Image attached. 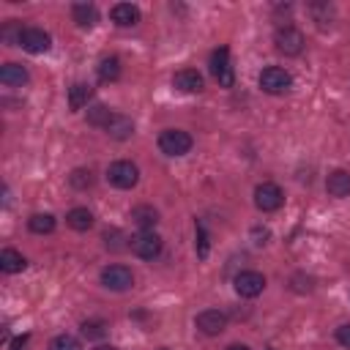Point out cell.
Here are the masks:
<instances>
[{"label": "cell", "mask_w": 350, "mask_h": 350, "mask_svg": "<svg viewBox=\"0 0 350 350\" xmlns=\"http://www.w3.org/2000/svg\"><path fill=\"white\" fill-rule=\"evenodd\" d=\"M191 145H194V139L183 129H164L159 134V150L164 156H186L191 150Z\"/></svg>", "instance_id": "cell-1"}, {"label": "cell", "mask_w": 350, "mask_h": 350, "mask_svg": "<svg viewBox=\"0 0 350 350\" xmlns=\"http://www.w3.org/2000/svg\"><path fill=\"white\" fill-rule=\"evenodd\" d=\"M273 44H276V52L293 57V55H301V52H304L306 38H304V33H301L298 27L284 25V27H279V30L273 33Z\"/></svg>", "instance_id": "cell-2"}, {"label": "cell", "mask_w": 350, "mask_h": 350, "mask_svg": "<svg viewBox=\"0 0 350 350\" xmlns=\"http://www.w3.org/2000/svg\"><path fill=\"white\" fill-rule=\"evenodd\" d=\"M208 68H211L213 79H216L221 88H232L235 74H232V63H230V49H227V46H219V49L211 55Z\"/></svg>", "instance_id": "cell-3"}, {"label": "cell", "mask_w": 350, "mask_h": 350, "mask_svg": "<svg viewBox=\"0 0 350 350\" xmlns=\"http://www.w3.org/2000/svg\"><path fill=\"white\" fill-rule=\"evenodd\" d=\"M290 85H293L290 71H284V68H279V66H268V68L260 71V88H262L265 93H271V96L287 93Z\"/></svg>", "instance_id": "cell-4"}, {"label": "cell", "mask_w": 350, "mask_h": 350, "mask_svg": "<svg viewBox=\"0 0 350 350\" xmlns=\"http://www.w3.org/2000/svg\"><path fill=\"white\" fill-rule=\"evenodd\" d=\"M129 249L142 260H153L161 254V238L153 230H139L134 238H129Z\"/></svg>", "instance_id": "cell-5"}, {"label": "cell", "mask_w": 350, "mask_h": 350, "mask_svg": "<svg viewBox=\"0 0 350 350\" xmlns=\"http://www.w3.org/2000/svg\"><path fill=\"white\" fill-rule=\"evenodd\" d=\"M107 180L118 189H134L139 180V170L131 161H112L107 167Z\"/></svg>", "instance_id": "cell-6"}, {"label": "cell", "mask_w": 350, "mask_h": 350, "mask_svg": "<svg viewBox=\"0 0 350 350\" xmlns=\"http://www.w3.org/2000/svg\"><path fill=\"white\" fill-rule=\"evenodd\" d=\"M254 205H257L262 213L279 211V208L284 205V191H282L276 183L265 180V183H260V186L254 189Z\"/></svg>", "instance_id": "cell-7"}, {"label": "cell", "mask_w": 350, "mask_h": 350, "mask_svg": "<svg viewBox=\"0 0 350 350\" xmlns=\"http://www.w3.org/2000/svg\"><path fill=\"white\" fill-rule=\"evenodd\" d=\"M101 284H104L107 290L123 293V290H129V287L134 284V273H131V268H126V265H107V268L101 271Z\"/></svg>", "instance_id": "cell-8"}, {"label": "cell", "mask_w": 350, "mask_h": 350, "mask_svg": "<svg viewBox=\"0 0 350 350\" xmlns=\"http://www.w3.org/2000/svg\"><path fill=\"white\" fill-rule=\"evenodd\" d=\"M19 46H22L25 52H30V55H44V52L52 46V38H49V33L41 30V27H25V30H22V38H19Z\"/></svg>", "instance_id": "cell-9"}, {"label": "cell", "mask_w": 350, "mask_h": 350, "mask_svg": "<svg viewBox=\"0 0 350 350\" xmlns=\"http://www.w3.org/2000/svg\"><path fill=\"white\" fill-rule=\"evenodd\" d=\"M265 287V276L260 271H241L235 276V293L241 298H257Z\"/></svg>", "instance_id": "cell-10"}, {"label": "cell", "mask_w": 350, "mask_h": 350, "mask_svg": "<svg viewBox=\"0 0 350 350\" xmlns=\"http://www.w3.org/2000/svg\"><path fill=\"white\" fill-rule=\"evenodd\" d=\"M194 325L197 331H202L205 336H219L224 328H227V314L219 312V309H205L194 317Z\"/></svg>", "instance_id": "cell-11"}, {"label": "cell", "mask_w": 350, "mask_h": 350, "mask_svg": "<svg viewBox=\"0 0 350 350\" xmlns=\"http://www.w3.org/2000/svg\"><path fill=\"white\" fill-rule=\"evenodd\" d=\"M172 85L183 93H200L202 90V74L194 71V68H180L175 77H172Z\"/></svg>", "instance_id": "cell-12"}, {"label": "cell", "mask_w": 350, "mask_h": 350, "mask_svg": "<svg viewBox=\"0 0 350 350\" xmlns=\"http://www.w3.org/2000/svg\"><path fill=\"white\" fill-rule=\"evenodd\" d=\"M109 16L118 27H134L139 22V8L131 5V3H118V5H112Z\"/></svg>", "instance_id": "cell-13"}, {"label": "cell", "mask_w": 350, "mask_h": 350, "mask_svg": "<svg viewBox=\"0 0 350 350\" xmlns=\"http://www.w3.org/2000/svg\"><path fill=\"white\" fill-rule=\"evenodd\" d=\"M325 189L331 197H350V172L347 170H334L325 178Z\"/></svg>", "instance_id": "cell-14"}, {"label": "cell", "mask_w": 350, "mask_h": 350, "mask_svg": "<svg viewBox=\"0 0 350 350\" xmlns=\"http://www.w3.org/2000/svg\"><path fill=\"white\" fill-rule=\"evenodd\" d=\"M0 82L8 88H22L27 82V68L19 63H3L0 68Z\"/></svg>", "instance_id": "cell-15"}, {"label": "cell", "mask_w": 350, "mask_h": 350, "mask_svg": "<svg viewBox=\"0 0 350 350\" xmlns=\"http://www.w3.org/2000/svg\"><path fill=\"white\" fill-rule=\"evenodd\" d=\"M71 16L79 27H93L98 22V8L93 3H74L71 5Z\"/></svg>", "instance_id": "cell-16"}, {"label": "cell", "mask_w": 350, "mask_h": 350, "mask_svg": "<svg viewBox=\"0 0 350 350\" xmlns=\"http://www.w3.org/2000/svg\"><path fill=\"white\" fill-rule=\"evenodd\" d=\"M131 221L139 230H153L159 224V211L153 205H137V208H131Z\"/></svg>", "instance_id": "cell-17"}, {"label": "cell", "mask_w": 350, "mask_h": 350, "mask_svg": "<svg viewBox=\"0 0 350 350\" xmlns=\"http://www.w3.org/2000/svg\"><path fill=\"white\" fill-rule=\"evenodd\" d=\"M107 134H109L112 139H129V137L134 134V120L115 112L112 120H109V126H107Z\"/></svg>", "instance_id": "cell-18"}, {"label": "cell", "mask_w": 350, "mask_h": 350, "mask_svg": "<svg viewBox=\"0 0 350 350\" xmlns=\"http://www.w3.org/2000/svg\"><path fill=\"white\" fill-rule=\"evenodd\" d=\"M66 224H68L71 230H77V232H85V230L93 227V213H90L88 208H71V211L66 213Z\"/></svg>", "instance_id": "cell-19"}, {"label": "cell", "mask_w": 350, "mask_h": 350, "mask_svg": "<svg viewBox=\"0 0 350 350\" xmlns=\"http://www.w3.org/2000/svg\"><path fill=\"white\" fill-rule=\"evenodd\" d=\"M25 265H27V260L16 249H3L0 252V271L3 273H19V271H25Z\"/></svg>", "instance_id": "cell-20"}, {"label": "cell", "mask_w": 350, "mask_h": 350, "mask_svg": "<svg viewBox=\"0 0 350 350\" xmlns=\"http://www.w3.org/2000/svg\"><path fill=\"white\" fill-rule=\"evenodd\" d=\"M90 96H93V88H90V85L74 82V85L68 88V107H71V109H82V107L90 101Z\"/></svg>", "instance_id": "cell-21"}, {"label": "cell", "mask_w": 350, "mask_h": 350, "mask_svg": "<svg viewBox=\"0 0 350 350\" xmlns=\"http://www.w3.org/2000/svg\"><path fill=\"white\" fill-rule=\"evenodd\" d=\"M96 74L101 82H115L120 77V60L118 57H101L96 66Z\"/></svg>", "instance_id": "cell-22"}, {"label": "cell", "mask_w": 350, "mask_h": 350, "mask_svg": "<svg viewBox=\"0 0 350 350\" xmlns=\"http://www.w3.org/2000/svg\"><path fill=\"white\" fill-rule=\"evenodd\" d=\"M27 227H30V232H36V235H46V232L55 230V216H52V213H33V216L27 219Z\"/></svg>", "instance_id": "cell-23"}, {"label": "cell", "mask_w": 350, "mask_h": 350, "mask_svg": "<svg viewBox=\"0 0 350 350\" xmlns=\"http://www.w3.org/2000/svg\"><path fill=\"white\" fill-rule=\"evenodd\" d=\"M309 14L320 27H328L334 22V5L331 3H309Z\"/></svg>", "instance_id": "cell-24"}, {"label": "cell", "mask_w": 350, "mask_h": 350, "mask_svg": "<svg viewBox=\"0 0 350 350\" xmlns=\"http://www.w3.org/2000/svg\"><path fill=\"white\" fill-rule=\"evenodd\" d=\"M112 109L109 107H104V104H96V107H90L88 109V123L90 126H101V129H107L109 126V120H112Z\"/></svg>", "instance_id": "cell-25"}, {"label": "cell", "mask_w": 350, "mask_h": 350, "mask_svg": "<svg viewBox=\"0 0 350 350\" xmlns=\"http://www.w3.org/2000/svg\"><path fill=\"white\" fill-rule=\"evenodd\" d=\"M22 25H16V19H8L5 25H3V30H0V38H3V44H8V46H16L19 44V38H22Z\"/></svg>", "instance_id": "cell-26"}, {"label": "cell", "mask_w": 350, "mask_h": 350, "mask_svg": "<svg viewBox=\"0 0 350 350\" xmlns=\"http://www.w3.org/2000/svg\"><path fill=\"white\" fill-rule=\"evenodd\" d=\"M68 183L74 186V189H90L93 186V172L90 170H85V167H77L71 175H68Z\"/></svg>", "instance_id": "cell-27"}, {"label": "cell", "mask_w": 350, "mask_h": 350, "mask_svg": "<svg viewBox=\"0 0 350 350\" xmlns=\"http://www.w3.org/2000/svg\"><path fill=\"white\" fill-rule=\"evenodd\" d=\"M49 350H82V345H79L77 336H71V334H60V336H55V339L49 342Z\"/></svg>", "instance_id": "cell-28"}, {"label": "cell", "mask_w": 350, "mask_h": 350, "mask_svg": "<svg viewBox=\"0 0 350 350\" xmlns=\"http://www.w3.org/2000/svg\"><path fill=\"white\" fill-rule=\"evenodd\" d=\"M123 241H126V238H123L120 230H107V232H104V243H107V249H112V252L129 249V243H123Z\"/></svg>", "instance_id": "cell-29"}, {"label": "cell", "mask_w": 350, "mask_h": 350, "mask_svg": "<svg viewBox=\"0 0 350 350\" xmlns=\"http://www.w3.org/2000/svg\"><path fill=\"white\" fill-rule=\"evenodd\" d=\"M82 334H85L88 339H101V336L107 334V325H104L101 320H88V323H82Z\"/></svg>", "instance_id": "cell-30"}, {"label": "cell", "mask_w": 350, "mask_h": 350, "mask_svg": "<svg viewBox=\"0 0 350 350\" xmlns=\"http://www.w3.org/2000/svg\"><path fill=\"white\" fill-rule=\"evenodd\" d=\"M197 254H200V257L208 254V235H205L202 221H197Z\"/></svg>", "instance_id": "cell-31"}, {"label": "cell", "mask_w": 350, "mask_h": 350, "mask_svg": "<svg viewBox=\"0 0 350 350\" xmlns=\"http://www.w3.org/2000/svg\"><path fill=\"white\" fill-rule=\"evenodd\" d=\"M336 342H339L342 347H350V323H345V325L336 328Z\"/></svg>", "instance_id": "cell-32"}, {"label": "cell", "mask_w": 350, "mask_h": 350, "mask_svg": "<svg viewBox=\"0 0 350 350\" xmlns=\"http://www.w3.org/2000/svg\"><path fill=\"white\" fill-rule=\"evenodd\" d=\"M25 342H27V336H16V339L11 342V350H22V347H25Z\"/></svg>", "instance_id": "cell-33"}, {"label": "cell", "mask_w": 350, "mask_h": 350, "mask_svg": "<svg viewBox=\"0 0 350 350\" xmlns=\"http://www.w3.org/2000/svg\"><path fill=\"white\" fill-rule=\"evenodd\" d=\"M227 350H252V347H249V345H230Z\"/></svg>", "instance_id": "cell-34"}, {"label": "cell", "mask_w": 350, "mask_h": 350, "mask_svg": "<svg viewBox=\"0 0 350 350\" xmlns=\"http://www.w3.org/2000/svg\"><path fill=\"white\" fill-rule=\"evenodd\" d=\"M96 350H115L112 345H101V347H96Z\"/></svg>", "instance_id": "cell-35"}]
</instances>
